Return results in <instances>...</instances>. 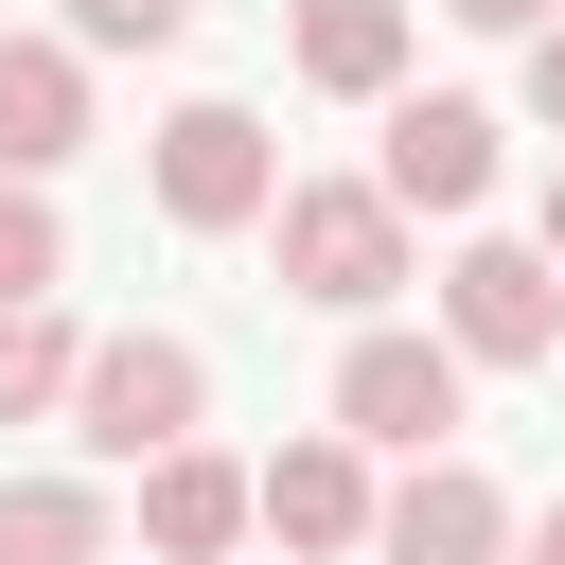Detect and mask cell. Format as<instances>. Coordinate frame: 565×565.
<instances>
[{"instance_id":"6da1fadb","label":"cell","mask_w":565,"mask_h":565,"mask_svg":"<svg viewBox=\"0 0 565 565\" xmlns=\"http://www.w3.org/2000/svg\"><path fill=\"white\" fill-rule=\"evenodd\" d=\"M212 424V353L194 335H88V371H71V441L88 459H177Z\"/></svg>"},{"instance_id":"7a4b0ae2","label":"cell","mask_w":565,"mask_h":565,"mask_svg":"<svg viewBox=\"0 0 565 565\" xmlns=\"http://www.w3.org/2000/svg\"><path fill=\"white\" fill-rule=\"evenodd\" d=\"M265 230H282V300H318V318H371V300L406 282V212H388L371 177H300Z\"/></svg>"},{"instance_id":"3957f363","label":"cell","mask_w":565,"mask_h":565,"mask_svg":"<svg viewBox=\"0 0 565 565\" xmlns=\"http://www.w3.org/2000/svg\"><path fill=\"white\" fill-rule=\"evenodd\" d=\"M441 424H459V353L371 318V335L335 353V441H353V459H441Z\"/></svg>"},{"instance_id":"277c9868","label":"cell","mask_w":565,"mask_h":565,"mask_svg":"<svg viewBox=\"0 0 565 565\" xmlns=\"http://www.w3.org/2000/svg\"><path fill=\"white\" fill-rule=\"evenodd\" d=\"M441 353H459V371H547V353H565L547 247H459V265H441Z\"/></svg>"},{"instance_id":"5b68a950","label":"cell","mask_w":565,"mask_h":565,"mask_svg":"<svg viewBox=\"0 0 565 565\" xmlns=\"http://www.w3.org/2000/svg\"><path fill=\"white\" fill-rule=\"evenodd\" d=\"M371 194H388V212H477V194H494V106H477V88H388Z\"/></svg>"},{"instance_id":"8992f818","label":"cell","mask_w":565,"mask_h":565,"mask_svg":"<svg viewBox=\"0 0 565 565\" xmlns=\"http://www.w3.org/2000/svg\"><path fill=\"white\" fill-rule=\"evenodd\" d=\"M159 212H177V230H265V212H282L265 124H247V106H177V124H159Z\"/></svg>"},{"instance_id":"52a82bcc","label":"cell","mask_w":565,"mask_h":565,"mask_svg":"<svg viewBox=\"0 0 565 565\" xmlns=\"http://www.w3.org/2000/svg\"><path fill=\"white\" fill-rule=\"evenodd\" d=\"M371 547L388 565H512V494L477 459H406V494L371 512Z\"/></svg>"},{"instance_id":"ba28073f","label":"cell","mask_w":565,"mask_h":565,"mask_svg":"<svg viewBox=\"0 0 565 565\" xmlns=\"http://www.w3.org/2000/svg\"><path fill=\"white\" fill-rule=\"evenodd\" d=\"M371 512H388V494H371V459H353V441H282V459L247 477V530H282V547H318V565H335V547H371Z\"/></svg>"},{"instance_id":"9c48e42d","label":"cell","mask_w":565,"mask_h":565,"mask_svg":"<svg viewBox=\"0 0 565 565\" xmlns=\"http://www.w3.org/2000/svg\"><path fill=\"white\" fill-rule=\"evenodd\" d=\"M141 547H159V565H230V547H247V459H212V441L141 459Z\"/></svg>"},{"instance_id":"30bf717a","label":"cell","mask_w":565,"mask_h":565,"mask_svg":"<svg viewBox=\"0 0 565 565\" xmlns=\"http://www.w3.org/2000/svg\"><path fill=\"white\" fill-rule=\"evenodd\" d=\"M71 141H88V71H71V35H0V177L35 194Z\"/></svg>"},{"instance_id":"8fae6325","label":"cell","mask_w":565,"mask_h":565,"mask_svg":"<svg viewBox=\"0 0 565 565\" xmlns=\"http://www.w3.org/2000/svg\"><path fill=\"white\" fill-rule=\"evenodd\" d=\"M300 88L388 106V88H406V0H300Z\"/></svg>"},{"instance_id":"7c38bea8","label":"cell","mask_w":565,"mask_h":565,"mask_svg":"<svg viewBox=\"0 0 565 565\" xmlns=\"http://www.w3.org/2000/svg\"><path fill=\"white\" fill-rule=\"evenodd\" d=\"M0 565H106V494L88 477H0Z\"/></svg>"},{"instance_id":"4fadbf2b","label":"cell","mask_w":565,"mask_h":565,"mask_svg":"<svg viewBox=\"0 0 565 565\" xmlns=\"http://www.w3.org/2000/svg\"><path fill=\"white\" fill-rule=\"evenodd\" d=\"M71 371H88V335L35 300V318H0V424H35V406H71Z\"/></svg>"},{"instance_id":"5bb4252c","label":"cell","mask_w":565,"mask_h":565,"mask_svg":"<svg viewBox=\"0 0 565 565\" xmlns=\"http://www.w3.org/2000/svg\"><path fill=\"white\" fill-rule=\"evenodd\" d=\"M53 282H71V230H53V194H18V177H0V318H35Z\"/></svg>"},{"instance_id":"9a60e30c","label":"cell","mask_w":565,"mask_h":565,"mask_svg":"<svg viewBox=\"0 0 565 565\" xmlns=\"http://www.w3.org/2000/svg\"><path fill=\"white\" fill-rule=\"evenodd\" d=\"M71 35H88V53H177L194 0H71Z\"/></svg>"},{"instance_id":"2e32d148","label":"cell","mask_w":565,"mask_h":565,"mask_svg":"<svg viewBox=\"0 0 565 565\" xmlns=\"http://www.w3.org/2000/svg\"><path fill=\"white\" fill-rule=\"evenodd\" d=\"M441 18H477V35H547L565 0H441Z\"/></svg>"},{"instance_id":"e0dca14e","label":"cell","mask_w":565,"mask_h":565,"mask_svg":"<svg viewBox=\"0 0 565 565\" xmlns=\"http://www.w3.org/2000/svg\"><path fill=\"white\" fill-rule=\"evenodd\" d=\"M530 106H547V124H565V18H547V35H530Z\"/></svg>"},{"instance_id":"ac0fdd59","label":"cell","mask_w":565,"mask_h":565,"mask_svg":"<svg viewBox=\"0 0 565 565\" xmlns=\"http://www.w3.org/2000/svg\"><path fill=\"white\" fill-rule=\"evenodd\" d=\"M547 282H565V177H547Z\"/></svg>"},{"instance_id":"d6986e66","label":"cell","mask_w":565,"mask_h":565,"mask_svg":"<svg viewBox=\"0 0 565 565\" xmlns=\"http://www.w3.org/2000/svg\"><path fill=\"white\" fill-rule=\"evenodd\" d=\"M530 565H565V512H547V530H530Z\"/></svg>"}]
</instances>
